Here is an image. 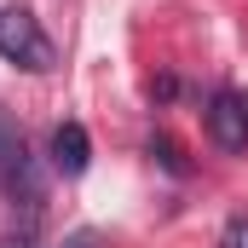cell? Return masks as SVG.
Masks as SVG:
<instances>
[{"label": "cell", "instance_id": "1", "mask_svg": "<svg viewBox=\"0 0 248 248\" xmlns=\"http://www.w3.org/2000/svg\"><path fill=\"white\" fill-rule=\"evenodd\" d=\"M0 58L17 63V69H29V75H46V69L58 63L46 29H41V17H35L29 6H6V12H0Z\"/></svg>", "mask_w": 248, "mask_h": 248}, {"label": "cell", "instance_id": "2", "mask_svg": "<svg viewBox=\"0 0 248 248\" xmlns=\"http://www.w3.org/2000/svg\"><path fill=\"white\" fill-rule=\"evenodd\" d=\"M202 122H208V133H214V144H219V150H248V93L219 87V93L208 98Z\"/></svg>", "mask_w": 248, "mask_h": 248}, {"label": "cell", "instance_id": "3", "mask_svg": "<svg viewBox=\"0 0 248 248\" xmlns=\"http://www.w3.org/2000/svg\"><path fill=\"white\" fill-rule=\"evenodd\" d=\"M87 162H93L87 127H81V122H63L58 133H52V168H58L63 179H75V173H87Z\"/></svg>", "mask_w": 248, "mask_h": 248}, {"label": "cell", "instance_id": "4", "mask_svg": "<svg viewBox=\"0 0 248 248\" xmlns=\"http://www.w3.org/2000/svg\"><path fill=\"white\" fill-rule=\"evenodd\" d=\"M23 156H29V144H23V133H17V127H12L6 116H0V173H12V168H17Z\"/></svg>", "mask_w": 248, "mask_h": 248}, {"label": "cell", "instance_id": "5", "mask_svg": "<svg viewBox=\"0 0 248 248\" xmlns=\"http://www.w3.org/2000/svg\"><path fill=\"white\" fill-rule=\"evenodd\" d=\"M219 248H248V214H231L225 231H219Z\"/></svg>", "mask_w": 248, "mask_h": 248}, {"label": "cell", "instance_id": "6", "mask_svg": "<svg viewBox=\"0 0 248 248\" xmlns=\"http://www.w3.org/2000/svg\"><path fill=\"white\" fill-rule=\"evenodd\" d=\"M0 248H41V243H35L29 231H17V237H0Z\"/></svg>", "mask_w": 248, "mask_h": 248}, {"label": "cell", "instance_id": "7", "mask_svg": "<svg viewBox=\"0 0 248 248\" xmlns=\"http://www.w3.org/2000/svg\"><path fill=\"white\" fill-rule=\"evenodd\" d=\"M63 248H98V237H93V231H75V237H69Z\"/></svg>", "mask_w": 248, "mask_h": 248}]
</instances>
